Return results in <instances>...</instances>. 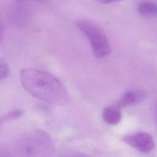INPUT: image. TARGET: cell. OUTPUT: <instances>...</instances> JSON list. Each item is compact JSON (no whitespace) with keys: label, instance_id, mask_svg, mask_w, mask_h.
<instances>
[{"label":"cell","instance_id":"obj_5","mask_svg":"<svg viewBox=\"0 0 157 157\" xmlns=\"http://www.w3.org/2000/svg\"><path fill=\"white\" fill-rule=\"evenodd\" d=\"M144 98V93L140 90H130L124 93L115 104L118 107L132 105L141 102Z\"/></svg>","mask_w":157,"mask_h":157},{"label":"cell","instance_id":"obj_1","mask_svg":"<svg viewBox=\"0 0 157 157\" xmlns=\"http://www.w3.org/2000/svg\"><path fill=\"white\" fill-rule=\"evenodd\" d=\"M24 88L34 97L47 102L61 105L67 102V92L54 75L36 69H25L20 73Z\"/></svg>","mask_w":157,"mask_h":157},{"label":"cell","instance_id":"obj_7","mask_svg":"<svg viewBox=\"0 0 157 157\" xmlns=\"http://www.w3.org/2000/svg\"><path fill=\"white\" fill-rule=\"evenodd\" d=\"M139 13L147 18L157 17V4L149 1H145L140 3L137 7Z\"/></svg>","mask_w":157,"mask_h":157},{"label":"cell","instance_id":"obj_9","mask_svg":"<svg viewBox=\"0 0 157 157\" xmlns=\"http://www.w3.org/2000/svg\"><path fill=\"white\" fill-rule=\"evenodd\" d=\"M22 113H23V112L20 110H15L11 111L10 112L8 113L7 115H5V120L17 118L20 117L22 115Z\"/></svg>","mask_w":157,"mask_h":157},{"label":"cell","instance_id":"obj_12","mask_svg":"<svg viewBox=\"0 0 157 157\" xmlns=\"http://www.w3.org/2000/svg\"><path fill=\"white\" fill-rule=\"evenodd\" d=\"M156 117H157V110H156Z\"/></svg>","mask_w":157,"mask_h":157},{"label":"cell","instance_id":"obj_6","mask_svg":"<svg viewBox=\"0 0 157 157\" xmlns=\"http://www.w3.org/2000/svg\"><path fill=\"white\" fill-rule=\"evenodd\" d=\"M102 117L107 123L115 125L121 121L122 115L119 107L114 105L104 109L102 112Z\"/></svg>","mask_w":157,"mask_h":157},{"label":"cell","instance_id":"obj_4","mask_svg":"<svg viewBox=\"0 0 157 157\" xmlns=\"http://www.w3.org/2000/svg\"><path fill=\"white\" fill-rule=\"evenodd\" d=\"M123 140L130 146L143 153L150 152L155 147L152 136L145 132H138L123 137Z\"/></svg>","mask_w":157,"mask_h":157},{"label":"cell","instance_id":"obj_11","mask_svg":"<svg viewBox=\"0 0 157 157\" xmlns=\"http://www.w3.org/2000/svg\"><path fill=\"white\" fill-rule=\"evenodd\" d=\"M17 1H18V2H28V1H34V2H45L47 1V0H16Z\"/></svg>","mask_w":157,"mask_h":157},{"label":"cell","instance_id":"obj_3","mask_svg":"<svg viewBox=\"0 0 157 157\" xmlns=\"http://www.w3.org/2000/svg\"><path fill=\"white\" fill-rule=\"evenodd\" d=\"M30 8L23 2H18L13 4L9 9L8 18L9 21L17 27L26 26L31 19Z\"/></svg>","mask_w":157,"mask_h":157},{"label":"cell","instance_id":"obj_8","mask_svg":"<svg viewBox=\"0 0 157 157\" xmlns=\"http://www.w3.org/2000/svg\"><path fill=\"white\" fill-rule=\"evenodd\" d=\"M9 74V67L5 61L1 59L0 61V77L2 80L5 78Z\"/></svg>","mask_w":157,"mask_h":157},{"label":"cell","instance_id":"obj_2","mask_svg":"<svg viewBox=\"0 0 157 157\" xmlns=\"http://www.w3.org/2000/svg\"><path fill=\"white\" fill-rule=\"evenodd\" d=\"M77 26L89 39L93 52L97 58H102L110 52V46L104 32L96 25L88 20H79Z\"/></svg>","mask_w":157,"mask_h":157},{"label":"cell","instance_id":"obj_10","mask_svg":"<svg viewBox=\"0 0 157 157\" xmlns=\"http://www.w3.org/2000/svg\"><path fill=\"white\" fill-rule=\"evenodd\" d=\"M96 1L101 2V3H104V4H107V3H112L114 2H117L121 0H96Z\"/></svg>","mask_w":157,"mask_h":157}]
</instances>
